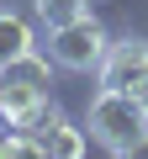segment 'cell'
<instances>
[{
    "label": "cell",
    "mask_w": 148,
    "mask_h": 159,
    "mask_svg": "<svg viewBox=\"0 0 148 159\" xmlns=\"http://www.w3.org/2000/svg\"><path fill=\"white\" fill-rule=\"evenodd\" d=\"M90 138L106 148V154H137L148 148V111H143V96L132 90H106L90 101V117H85Z\"/></svg>",
    "instance_id": "cell-1"
},
{
    "label": "cell",
    "mask_w": 148,
    "mask_h": 159,
    "mask_svg": "<svg viewBox=\"0 0 148 159\" xmlns=\"http://www.w3.org/2000/svg\"><path fill=\"white\" fill-rule=\"evenodd\" d=\"M37 106H48V64L37 53H21L16 64L0 69V117L21 127Z\"/></svg>",
    "instance_id": "cell-2"
},
{
    "label": "cell",
    "mask_w": 148,
    "mask_h": 159,
    "mask_svg": "<svg viewBox=\"0 0 148 159\" xmlns=\"http://www.w3.org/2000/svg\"><path fill=\"white\" fill-rule=\"evenodd\" d=\"M106 48H111V37H106V27H101L95 16H74V21H63V27L48 32V53H53V64H63V69H74V74L101 69Z\"/></svg>",
    "instance_id": "cell-3"
},
{
    "label": "cell",
    "mask_w": 148,
    "mask_h": 159,
    "mask_svg": "<svg viewBox=\"0 0 148 159\" xmlns=\"http://www.w3.org/2000/svg\"><path fill=\"white\" fill-rule=\"evenodd\" d=\"M21 133L37 143V154H53V159H80V154H85V133L74 127L58 106H37V111L21 122Z\"/></svg>",
    "instance_id": "cell-4"
},
{
    "label": "cell",
    "mask_w": 148,
    "mask_h": 159,
    "mask_svg": "<svg viewBox=\"0 0 148 159\" xmlns=\"http://www.w3.org/2000/svg\"><path fill=\"white\" fill-rule=\"evenodd\" d=\"M101 85H106V90H132V96H143V90H148V43H137V37L111 43L106 58H101Z\"/></svg>",
    "instance_id": "cell-5"
},
{
    "label": "cell",
    "mask_w": 148,
    "mask_h": 159,
    "mask_svg": "<svg viewBox=\"0 0 148 159\" xmlns=\"http://www.w3.org/2000/svg\"><path fill=\"white\" fill-rule=\"evenodd\" d=\"M21 53H32V27H27V16L0 11V69L16 64Z\"/></svg>",
    "instance_id": "cell-6"
},
{
    "label": "cell",
    "mask_w": 148,
    "mask_h": 159,
    "mask_svg": "<svg viewBox=\"0 0 148 159\" xmlns=\"http://www.w3.org/2000/svg\"><path fill=\"white\" fill-rule=\"evenodd\" d=\"M37 16H42L48 32H53V27L74 21V16H90V0H37Z\"/></svg>",
    "instance_id": "cell-7"
},
{
    "label": "cell",
    "mask_w": 148,
    "mask_h": 159,
    "mask_svg": "<svg viewBox=\"0 0 148 159\" xmlns=\"http://www.w3.org/2000/svg\"><path fill=\"white\" fill-rule=\"evenodd\" d=\"M143 111H148V90H143Z\"/></svg>",
    "instance_id": "cell-8"
}]
</instances>
